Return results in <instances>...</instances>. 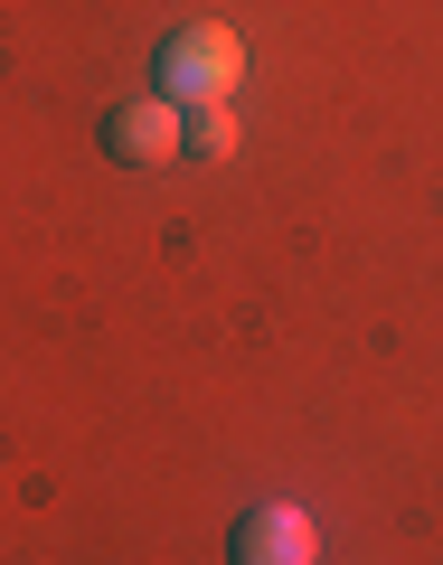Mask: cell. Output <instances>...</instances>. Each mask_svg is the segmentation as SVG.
Here are the masks:
<instances>
[{
  "instance_id": "277c9868",
  "label": "cell",
  "mask_w": 443,
  "mask_h": 565,
  "mask_svg": "<svg viewBox=\"0 0 443 565\" xmlns=\"http://www.w3.org/2000/svg\"><path fill=\"white\" fill-rule=\"evenodd\" d=\"M189 151H199V161H226V151H236V114H226V104H199V114H189Z\"/></svg>"
},
{
  "instance_id": "6da1fadb",
  "label": "cell",
  "mask_w": 443,
  "mask_h": 565,
  "mask_svg": "<svg viewBox=\"0 0 443 565\" xmlns=\"http://www.w3.org/2000/svg\"><path fill=\"white\" fill-rule=\"evenodd\" d=\"M236 76H245V39H236V29L189 20V29H170V39H161V95L170 104H226V95H236Z\"/></svg>"
},
{
  "instance_id": "3957f363",
  "label": "cell",
  "mask_w": 443,
  "mask_h": 565,
  "mask_svg": "<svg viewBox=\"0 0 443 565\" xmlns=\"http://www.w3.org/2000/svg\"><path fill=\"white\" fill-rule=\"evenodd\" d=\"M321 556V527H312V509L293 500H264L236 519V537H226V565H312Z\"/></svg>"
},
{
  "instance_id": "7a4b0ae2",
  "label": "cell",
  "mask_w": 443,
  "mask_h": 565,
  "mask_svg": "<svg viewBox=\"0 0 443 565\" xmlns=\"http://www.w3.org/2000/svg\"><path fill=\"white\" fill-rule=\"evenodd\" d=\"M104 151H114V161H133V170L180 161V151H189L180 104H170V95H133V104H114V114H104Z\"/></svg>"
}]
</instances>
